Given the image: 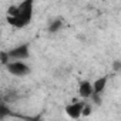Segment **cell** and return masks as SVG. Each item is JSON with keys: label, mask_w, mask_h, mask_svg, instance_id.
<instances>
[{"label": "cell", "mask_w": 121, "mask_h": 121, "mask_svg": "<svg viewBox=\"0 0 121 121\" xmlns=\"http://www.w3.org/2000/svg\"><path fill=\"white\" fill-rule=\"evenodd\" d=\"M33 17V2L26 0L19 6H10L7 10V23L13 27L22 29L29 24Z\"/></svg>", "instance_id": "obj_1"}, {"label": "cell", "mask_w": 121, "mask_h": 121, "mask_svg": "<svg viewBox=\"0 0 121 121\" xmlns=\"http://www.w3.org/2000/svg\"><path fill=\"white\" fill-rule=\"evenodd\" d=\"M7 67V71L13 76H17V77H23L26 74L30 73V67L23 63V61H13V63H7L6 64Z\"/></svg>", "instance_id": "obj_2"}, {"label": "cell", "mask_w": 121, "mask_h": 121, "mask_svg": "<svg viewBox=\"0 0 121 121\" xmlns=\"http://www.w3.org/2000/svg\"><path fill=\"white\" fill-rule=\"evenodd\" d=\"M9 58H14L16 61H22V60L29 58V46L27 44H20L12 50L7 51Z\"/></svg>", "instance_id": "obj_3"}, {"label": "cell", "mask_w": 121, "mask_h": 121, "mask_svg": "<svg viewBox=\"0 0 121 121\" xmlns=\"http://www.w3.org/2000/svg\"><path fill=\"white\" fill-rule=\"evenodd\" d=\"M83 105H84V101L78 103V101H74L69 105H66V114L71 118V120H78L81 117V110H83Z\"/></svg>", "instance_id": "obj_4"}, {"label": "cell", "mask_w": 121, "mask_h": 121, "mask_svg": "<svg viewBox=\"0 0 121 121\" xmlns=\"http://www.w3.org/2000/svg\"><path fill=\"white\" fill-rule=\"evenodd\" d=\"M78 93L83 98H90L93 95V86L88 80H83L80 81V86H78Z\"/></svg>", "instance_id": "obj_5"}, {"label": "cell", "mask_w": 121, "mask_h": 121, "mask_svg": "<svg viewBox=\"0 0 121 121\" xmlns=\"http://www.w3.org/2000/svg\"><path fill=\"white\" fill-rule=\"evenodd\" d=\"M107 80H108L107 76L100 77L98 80H95V81L91 84V86H93V93H94V94H101V93L104 91L105 86H107Z\"/></svg>", "instance_id": "obj_6"}, {"label": "cell", "mask_w": 121, "mask_h": 121, "mask_svg": "<svg viewBox=\"0 0 121 121\" xmlns=\"http://www.w3.org/2000/svg\"><path fill=\"white\" fill-rule=\"evenodd\" d=\"M10 115H14V114L12 112V110L7 107L6 103L0 101V120H3V118H6V117H10Z\"/></svg>", "instance_id": "obj_7"}, {"label": "cell", "mask_w": 121, "mask_h": 121, "mask_svg": "<svg viewBox=\"0 0 121 121\" xmlns=\"http://www.w3.org/2000/svg\"><path fill=\"white\" fill-rule=\"evenodd\" d=\"M61 26H63V22H61V20H54V22L50 23L48 31H50V33H56V31H58L60 29H61Z\"/></svg>", "instance_id": "obj_8"}, {"label": "cell", "mask_w": 121, "mask_h": 121, "mask_svg": "<svg viewBox=\"0 0 121 121\" xmlns=\"http://www.w3.org/2000/svg\"><path fill=\"white\" fill-rule=\"evenodd\" d=\"M91 114V105L90 104H87V103H84V105H83V110H81V115H84V117H88Z\"/></svg>", "instance_id": "obj_9"}, {"label": "cell", "mask_w": 121, "mask_h": 121, "mask_svg": "<svg viewBox=\"0 0 121 121\" xmlns=\"http://www.w3.org/2000/svg\"><path fill=\"white\" fill-rule=\"evenodd\" d=\"M7 61H9L7 51H0V63H2V64H7Z\"/></svg>", "instance_id": "obj_10"}, {"label": "cell", "mask_w": 121, "mask_h": 121, "mask_svg": "<svg viewBox=\"0 0 121 121\" xmlns=\"http://www.w3.org/2000/svg\"><path fill=\"white\" fill-rule=\"evenodd\" d=\"M91 98L94 100V103H95V104H98V105L101 104V97H100V94H94V93H93Z\"/></svg>", "instance_id": "obj_11"}, {"label": "cell", "mask_w": 121, "mask_h": 121, "mask_svg": "<svg viewBox=\"0 0 121 121\" xmlns=\"http://www.w3.org/2000/svg\"><path fill=\"white\" fill-rule=\"evenodd\" d=\"M114 70H115V71L120 70V61H115V63H114Z\"/></svg>", "instance_id": "obj_12"}]
</instances>
